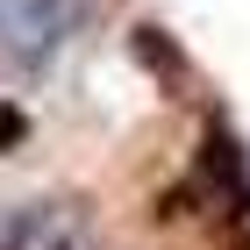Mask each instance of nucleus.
I'll return each instance as SVG.
<instances>
[{
    "instance_id": "2",
    "label": "nucleus",
    "mask_w": 250,
    "mask_h": 250,
    "mask_svg": "<svg viewBox=\"0 0 250 250\" xmlns=\"http://www.w3.org/2000/svg\"><path fill=\"white\" fill-rule=\"evenodd\" d=\"M0 250H100L93 222L64 193H36V200H7L0 208Z\"/></svg>"
},
{
    "instance_id": "4",
    "label": "nucleus",
    "mask_w": 250,
    "mask_h": 250,
    "mask_svg": "<svg viewBox=\"0 0 250 250\" xmlns=\"http://www.w3.org/2000/svg\"><path fill=\"white\" fill-rule=\"evenodd\" d=\"M21 136H29V115H21V107H15V100H0V157H7V150H15V143H21Z\"/></svg>"
},
{
    "instance_id": "3",
    "label": "nucleus",
    "mask_w": 250,
    "mask_h": 250,
    "mask_svg": "<svg viewBox=\"0 0 250 250\" xmlns=\"http://www.w3.org/2000/svg\"><path fill=\"white\" fill-rule=\"evenodd\" d=\"M136 50H143V64H150V72H157V64H165V72H186V58L172 50V36H165V29H136Z\"/></svg>"
},
{
    "instance_id": "1",
    "label": "nucleus",
    "mask_w": 250,
    "mask_h": 250,
    "mask_svg": "<svg viewBox=\"0 0 250 250\" xmlns=\"http://www.w3.org/2000/svg\"><path fill=\"white\" fill-rule=\"evenodd\" d=\"M79 0H0V79H36L79 29Z\"/></svg>"
}]
</instances>
